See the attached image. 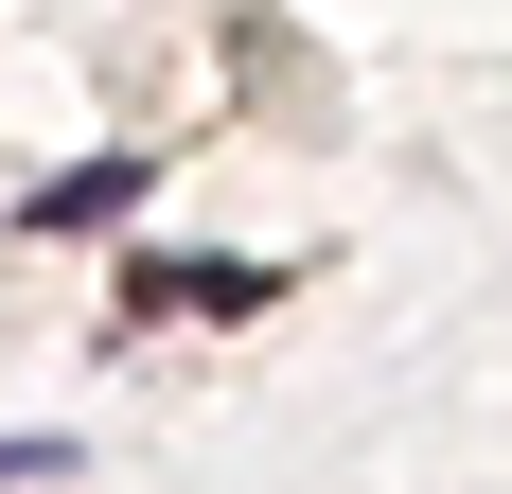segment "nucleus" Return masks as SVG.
<instances>
[{"label":"nucleus","instance_id":"1","mask_svg":"<svg viewBox=\"0 0 512 494\" xmlns=\"http://www.w3.org/2000/svg\"><path fill=\"white\" fill-rule=\"evenodd\" d=\"M248 300H283V265H248V247H212V265L159 247L142 283H124V318H248Z\"/></svg>","mask_w":512,"mask_h":494},{"label":"nucleus","instance_id":"2","mask_svg":"<svg viewBox=\"0 0 512 494\" xmlns=\"http://www.w3.org/2000/svg\"><path fill=\"white\" fill-rule=\"evenodd\" d=\"M142 177H159V159H71V177L18 195V230H106V212H142Z\"/></svg>","mask_w":512,"mask_h":494},{"label":"nucleus","instance_id":"3","mask_svg":"<svg viewBox=\"0 0 512 494\" xmlns=\"http://www.w3.org/2000/svg\"><path fill=\"white\" fill-rule=\"evenodd\" d=\"M0 477H71V442L53 424H0Z\"/></svg>","mask_w":512,"mask_h":494}]
</instances>
